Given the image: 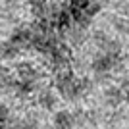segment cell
Instances as JSON below:
<instances>
[{
    "label": "cell",
    "instance_id": "cell-1",
    "mask_svg": "<svg viewBox=\"0 0 129 129\" xmlns=\"http://www.w3.org/2000/svg\"><path fill=\"white\" fill-rule=\"evenodd\" d=\"M54 127L56 129H71L73 127V116L68 110H60L54 114Z\"/></svg>",
    "mask_w": 129,
    "mask_h": 129
},
{
    "label": "cell",
    "instance_id": "cell-2",
    "mask_svg": "<svg viewBox=\"0 0 129 129\" xmlns=\"http://www.w3.org/2000/svg\"><path fill=\"white\" fill-rule=\"evenodd\" d=\"M112 56H102V58H98L96 62H94V70L96 71H108V70H112V66H114V62H112Z\"/></svg>",
    "mask_w": 129,
    "mask_h": 129
},
{
    "label": "cell",
    "instance_id": "cell-3",
    "mask_svg": "<svg viewBox=\"0 0 129 129\" xmlns=\"http://www.w3.org/2000/svg\"><path fill=\"white\" fill-rule=\"evenodd\" d=\"M54 102H56V100H54V96L50 94V92H44L43 96H41V104H43L44 108H52Z\"/></svg>",
    "mask_w": 129,
    "mask_h": 129
},
{
    "label": "cell",
    "instance_id": "cell-4",
    "mask_svg": "<svg viewBox=\"0 0 129 129\" xmlns=\"http://www.w3.org/2000/svg\"><path fill=\"white\" fill-rule=\"evenodd\" d=\"M6 118H8V108H6V106H0V123H2Z\"/></svg>",
    "mask_w": 129,
    "mask_h": 129
},
{
    "label": "cell",
    "instance_id": "cell-5",
    "mask_svg": "<svg viewBox=\"0 0 129 129\" xmlns=\"http://www.w3.org/2000/svg\"><path fill=\"white\" fill-rule=\"evenodd\" d=\"M121 96H123L125 100L129 102V87H125V89H123V94H121Z\"/></svg>",
    "mask_w": 129,
    "mask_h": 129
},
{
    "label": "cell",
    "instance_id": "cell-6",
    "mask_svg": "<svg viewBox=\"0 0 129 129\" xmlns=\"http://www.w3.org/2000/svg\"><path fill=\"white\" fill-rule=\"evenodd\" d=\"M0 129H4V127H2V123H0Z\"/></svg>",
    "mask_w": 129,
    "mask_h": 129
}]
</instances>
